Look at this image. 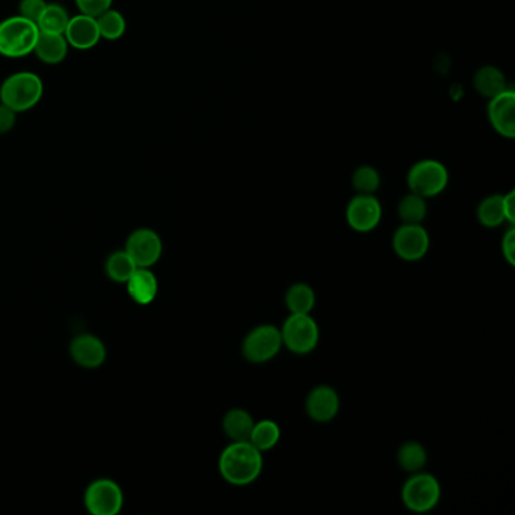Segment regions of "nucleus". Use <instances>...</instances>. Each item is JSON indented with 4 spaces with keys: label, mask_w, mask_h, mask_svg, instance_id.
Returning <instances> with one entry per match:
<instances>
[{
    "label": "nucleus",
    "mask_w": 515,
    "mask_h": 515,
    "mask_svg": "<svg viewBox=\"0 0 515 515\" xmlns=\"http://www.w3.org/2000/svg\"><path fill=\"white\" fill-rule=\"evenodd\" d=\"M383 218V207L374 194H358L347 207V221L352 230L369 233L378 227Z\"/></svg>",
    "instance_id": "nucleus-10"
},
{
    "label": "nucleus",
    "mask_w": 515,
    "mask_h": 515,
    "mask_svg": "<svg viewBox=\"0 0 515 515\" xmlns=\"http://www.w3.org/2000/svg\"><path fill=\"white\" fill-rule=\"evenodd\" d=\"M69 49L64 33H40L33 53L46 65H58L64 62L69 55Z\"/></svg>",
    "instance_id": "nucleus-17"
},
{
    "label": "nucleus",
    "mask_w": 515,
    "mask_h": 515,
    "mask_svg": "<svg viewBox=\"0 0 515 515\" xmlns=\"http://www.w3.org/2000/svg\"><path fill=\"white\" fill-rule=\"evenodd\" d=\"M46 5V0H20L19 15L37 24Z\"/></svg>",
    "instance_id": "nucleus-30"
},
{
    "label": "nucleus",
    "mask_w": 515,
    "mask_h": 515,
    "mask_svg": "<svg viewBox=\"0 0 515 515\" xmlns=\"http://www.w3.org/2000/svg\"><path fill=\"white\" fill-rule=\"evenodd\" d=\"M340 410V399L333 387L318 386L313 388L306 399V411L311 420L318 424H327L338 415Z\"/></svg>",
    "instance_id": "nucleus-13"
},
{
    "label": "nucleus",
    "mask_w": 515,
    "mask_h": 515,
    "mask_svg": "<svg viewBox=\"0 0 515 515\" xmlns=\"http://www.w3.org/2000/svg\"><path fill=\"white\" fill-rule=\"evenodd\" d=\"M254 419L243 408H233L224 415L223 429L232 442H246L250 440L251 431L254 426Z\"/></svg>",
    "instance_id": "nucleus-18"
},
{
    "label": "nucleus",
    "mask_w": 515,
    "mask_h": 515,
    "mask_svg": "<svg viewBox=\"0 0 515 515\" xmlns=\"http://www.w3.org/2000/svg\"><path fill=\"white\" fill-rule=\"evenodd\" d=\"M44 94V83L37 73L33 72H17L0 85V103L22 114L42 101Z\"/></svg>",
    "instance_id": "nucleus-2"
},
{
    "label": "nucleus",
    "mask_w": 515,
    "mask_h": 515,
    "mask_svg": "<svg viewBox=\"0 0 515 515\" xmlns=\"http://www.w3.org/2000/svg\"><path fill=\"white\" fill-rule=\"evenodd\" d=\"M64 37L69 46L76 51H91L101 40L96 17L87 14L70 17Z\"/></svg>",
    "instance_id": "nucleus-12"
},
{
    "label": "nucleus",
    "mask_w": 515,
    "mask_h": 515,
    "mask_svg": "<svg viewBox=\"0 0 515 515\" xmlns=\"http://www.w3.org/2000/svg\"><path fill=\"white\" fill-rule=\"evenodd\" d=\"M474 88L476 91L481 92L482 96L496 97L497 94L505 91L506 81L505 76L494 69V67H483L479 70L476 76H474Z\"/></svg>",
    "instance_id": "nucleus-25"
},
{
    "label": "nucleus",
    "mask_w": 515,
    "mask_h": 515,
    "mask_svg": "<svg viewBox=\"0 0 515 515\" xmlns=\"http://www.w3.org/2000/svg\"><path fill=\"white\" fill-rule=\"evenodd\" d=\"M280 331L283 339V347L300 356L310 354L319 343V327L310 313L309 315L291 313Z\"/></svg>",
    "instance_id": "nucleus-5"
},
{
    "label": "nucleus",
    "mask_w": 515,
    "mask_h": 515,
    "mask_svg": "<svg viewBox=\"0 0 515 515\" xmlns=\"http://www.w3.org/2000/svg\"><path fill=\"white\" fill-rule=\"evenodd\" d=\"M280 438H281V429L279 424H275L274 420L265 419L255 422L248 442L263 453L277 446Z\"/></svg>",
    "instance_id": "nucleus-19"
},
{
    "label": "nucleus",
    "mask_w": 515,
    "mask_h": 515,
    "mask_svg": "<svg viewBox=\"0 0 515 515\" xmlns=\"http://www.w3.org/2000/svg\"><path fill=\"white\" fill-rule=\"evenodd\" d=\"M69 11L60 4H47L43 14L38 19L37 26L40 33H64L69 24Z\"/></svg>",
    "instance_id": "nucleus-24"
},
{
    "label": "nucleus",
    "mask_w": 515,
    "mask_h": 515,
    "mask_svg": "<svg viewBox=\"0 0 515 515\" xmlns=\"http://www.w3.org/2000/svg\"><path fill=\"white\" fill-rule=\"evenodd\" d=\"M397 464L408 473H417L428 463V453L420 443L405 442L397 449Z\"/></svg>",
    "instance_id": "nucleus-21"
},
{
    "label": "nucleus",
    "mask_w": 515,
    "mask_h": 515,
    "mask_svg": "<svg viewBox=\"0 0 515 515\" xmlns=\"http://www.w3.org/2000/svg\"><path fill=\"white\" fill-rule=\"evenodd\" d=\"M284 302H286V306H288L291 313L309 315L315 309V291L306 283L292 284L289 288L288 292H286Z\"/></svg>",
    "instance_id": "nucleus-20"
},
{
    "label": "nucleus",
    "mask_w": 515,
    "mask_h": 515,
    "mask_svg": "<svg viewBox=\"0 0 515 515\" xmlns=\"http://www.w3.org/2000/svg\"><path fill=\"white\" fill-rule=\"evenodd\" d=\"M283 348L281 331L274 325L263 324L251 329L242 343V354L246 360L262 365L277 357Z\"/></svg>",
    "instance_id": "nucleus-6"
},
{
    "label": "nucleus",
    "mask_w": 515,
    "mask_h": 515,
    "mask_svg": "<svg viewBox=\"0 0 515 515\" xmlns=\"http://www.w3.org/2000/svg\"><path fill=\"white\" fill-rule=\"evenodd\" d=\"M126 284L129 295L139 306L151 304L159 292V283L150 268H138Z\"/></svg>",
    "instance_id": "nucleus-16"
},
{
    "label": "nucleus",
    "mask_w": 515,
    "mask_h": 515,
    "mask_svg": "<svg viewBox=\"0 0 515 515\" xmlns=\"http://www.w3.org/2000/svg\"><path fill=\"white\" fill-rule=\"evenodd\" d=\"M15 121H17V112L0 103V135L11 132L14 129Z\"/></svg>",
    "instance_id": "nucleus-32"
},
{
    "label": "nucleus",
    "mask_w": 515,
    "mask_h": 515,
    "mask_svg": "<svg viewBox=\"0 0 515 515\" xmlns=\"http://www.w3.org/2000/svg\"><path fill=\"white\" fill-rule=\"evenodd\" d=\"M503 214H505L506 223L510 225L515 224V192L510 191V194L503 196Z\"/></svg>",
    "instance_id": "nucleus-33"
},
{
    "label": "nucleus",
    "mask_w": 515,
    "mask_h": 515,
    "mask_svg": "<svg viewBox=\"0 0 515 515\" xmlns=\"http://www.w3.org/2000/svg\"><path fill=\"white\" fill-rule=\"evenodd\" d=\"M352 185L358 194H374L379 187V174L372 167H361L354 173Z\"/></svg>",
    "instance_id": "nucleus-28"
},
{
    "label": "nucleus",
    "mask_w": 515,
    "mask_h": 515,
    "mask_svg": "<svg viewBox=\"0 0 515 515\" xmlns=\"http://www.w3.org/2000/svg\"><path fill=\"white\" fill-rule=\"evenodd\" d=\"M99 31H100L101 40L106 42H119L124 37L126 29H128V22L124 19V15L119 11L110 8L103 14L96 17Z\"/></svg>",
    "instance_id": "nucleus-22"
},
{
    "label": "nucleus",
    "mask_w": 515,
    "mask_h": 515,
    "mask_svg": "<svg viewBox=\"0 0 515 515\" xmlns=\"http://www.w3.org/2000/svg\"><path fill=\"white\" fill-rule=\"evenodd\" d=\"M162 250V239L150 228H139L133 232L126 243V253L132 257L138 268L155 266L159 262Z\"/></svg>",
    "instance_id": "nucleus-11"
},
{
    "label": "nucleus",
    "mask_w": 515,
    "mask_h": 515,
    "mask_svg": "<svg viewBox=\"0 0 515 515\" xmlns=\"http://www.w3.org/2000/svg\"><path fill=\"white\" fill-rule=\"evenodd\" d=\"M137 270V263L132 261V257L126 253V250L115 251L106 261V274L110 280H114L115 283H128Z\"/></svg>",
    "instance_id": "nucleus-23"
},
{
    "label": "nucleus",
    "mask_w": 515,
    "mask_h": 515,
    "mask_svg": "<svg viewBox=\"0 0 515 515\" xmlns=\"http://www.w3.org/2000/svg\"><path fill=\"white\" fill-rule=\"evenodd\" d=\"M515 94L512 90L492 97L488 105V117L491 121L492 128L501 133V137H515Z\"/></svg>",
    "instance_id": "nucleus-14"
},
{
    "label": "nucleus",
    "mask_w": 515,
    "mask_h": 515,
    "mask_svg": "<svg viewBox=\"0 0 515 515\" xmlns=\"http://www.w3.org/2000/svg\"><path fill=\"white\" fill-rule=\"evenodd\" d=\"M81 14L91 15V17H99L105 11L112 8L114 0H74Z\"/></svg>",
    "instance_id": "nucleus-29"
},
{
    "label": "nucleus",
    "mask_w": 515,
    "mask_h": 515,
    "mask_svg": "<svg viewBox=\"0 0 515 515\" xmlns=\"http://www.w3.org/2000/svg\"><path fill=\"white\" fill-rule=\"evenodd\" d=\"M501 253L510 266L515 265V228L510 225L501 241Z\"/></svg>",
    "instance_id": "nucleus-31"
},
{
    "label": "nucleus",
    "mask_w": 515,
    "mask_h": 515,
    "mask_svg": "<svg viewBox=\"0 0 515 515\" xmlns=\"http://www.w3.org/2000/svg\"><path fill=\"white\" fill-rule=\"evenodd\" d=\"M393 251L405 262H419L428 254L431 239L422 224H402L392 239Z\"/></svg>",
    "instance_id": "nucleus-8"
},
{
    "label": "nucleus",
    "mask_w": 515,
    "mask_h": 515,
    "mask_svg": "<svg viewBox=\"0 0 515 515\" xmlns=\"http://www.w3.org/2000/svg\"><path fill=\"white\" fill-rule=\"evenodd\" d=\"M406 180L413 194L428 198L446 189L449 174L446 167L437 160H422L410 169Z\"/></svg>",
    "instance_id": "nucleus-7"
},
{
    "label": "nucleus",
    "mask_w": 515,
    "mask_h": 515,
    "mask_svg": "<svg viewBox=\"0 0 515 515\" xmlns=\"http://www.w3.org/2000/svg\"><path fill=\"white\" fill-rule=\"evenodd\" d=\"M397 212H399V218L404 221V224H422L426 218L428 207H426L424 196L411 192L410 196L402 198Z\"/></svg>",
    "instance_id": "nucleus-27"
},
{
    "label": "nucleus",
    "mask_w": 515,
    "mask_h": 515,
    "mask_svg": "<svg viewBox=\"0 0 515 515\" xmlns=\"http://www.w3.org/2000/svg\"><path fill=\"white\" fill-rule=\"evenodd\" d=\"M40 29L35 22L15 14L0 22V55L5 58H24L37 46Z\"/></svg>",
    "instance_id": "nucleus-3"
},
{
    "label": "nucleus",
    "mask_w": 515,
    "mask_h": 515,
    "mask_svg": "<svg viewBox=\"0 0 515 515\" xmlns=\"http://www.w3.org/2000/svg\"><path fill=\"white\" fill-rule=\"evenodd\" d=\"M123 501L121 488L110 479H97L85 492V506L92 515H117Z\"/></svg>",
    "instance_id": "nucleus-9"
},
{
    "label": "nucleus",
    "mask_w": 515,
    "mask_h": 515,
    "mask_svg": "<svg viewBox=\"0 0 515 515\" xmlns=\"http://www.w3.org/2000/svg\"><path fill=\"white\" fill-rule=\"evenodd\" d=\"M73 360L87 369L100 367L106 360V348L100 339L92 334H81L70 347Z\"/></svg>",
    "instance_id": "nucleus-15"
},
{
    "label": "nucleus",
    "mask_w": 515,
    "mask_h": 515,
    "mask_svg": "<svg viewBox=\"0 0 515 515\" xmlns=\"http://www.w3.org/2000/svg\"><path fill=\"white\" fill-rule=\"evenodd\" d=\"M402 503L411 512L424 514L433 510L442 499V485L433 474L424 473L422 470L417 473H411L406 479L401 491Z\"/></svg>",
    "instance_id": "nucleus-4"
},
{
    "label": "nucleus",
    "mask_w": 515,
    "mask_h": 515,
    "mask_svg": "<svg viewBox=\"0 0 515 515\" xmlns=\"http://www.w3.org/2000/svg\"><path fill=\"white\" fill-rule=\"evenodd\" d=\"M219 473L224 481L236 487L255 482L263 470V455L257 447L246 442H232L219 456Z\"/></svg>",
    "instance_id": "nucleus-1"
},
{
    "label": "nucleus",
    "mask_w": 515,
    "mask_h": 515,
    "mask_svg": "<svg viewBox=\"0 0 515 515\" xmlns=\"http://www.w3.org/2000/svg\"><path fill=\"white\" fill-rule=\"evenodd\" d=\"M478 221L487 228L501 227V224L506 223L505 214H503V196H487L479 205Z\"/></svg>",
    "instance_id": "nucleus-26"
}]
</instances>
